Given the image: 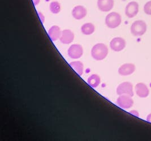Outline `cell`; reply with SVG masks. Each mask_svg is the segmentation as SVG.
Here are the masks:
<instances>
[{
	"mask_svg": "<svg viewBox=\"0 0 151 141\" xmlns=\"http://www.w3.org/2000/svg\"><path fill=\"white\" fill-rule=\"evenodd\" d=\"M109 52L108 48L103 43H97L92 48L91 56L93 59L96 61L103 60Z\"/></svg>",
	"mask_w": 151,
	"mask_h": 141,
	"instance_id": "1",
	"label": "cell"
},
{
	"mask_svg": "<svg viewBox=\"0 0 151 141\" xmlns=\"http://www.w3.org/2000/svg\"><path fill=\"white\" fill-rule=\"evenodd\" d=\"M147 26L145 22L142 20L135 21L131 25V33L134 36H141L147 31Z\"/></svg>",
	"mask_w": 151,
	"mask_h": 141,
	"instance_id": "2",
	"label": "cell"
},
{
	"mask_svg": "<svg viewBox=\"0 0 151 141\" xmlns=\"http://www.w3.org/2000/svg\"><path fill=\"white\" fill-rule=\"evenodd\" d=\"M121 22V16L117 12H111L108 14L105 18V24L106 26L111 29L118 27Z\"/></svg>",
	"mask_w": 151,
	"mask_h": 141,
	"instance_id": "3",
	"label": "cell"
},
{
	"mask_svg": "<svg viewBox=\"0 0 151 141\" xmlns=\"http://www.w3.org/2000/svg\"><path fill=\"white\" fill-rule=\"evenodd\" d=\"M116 93L117 95H126L132 97L134 96L133 85L130 82H124L119 84L117 88Z\"/></svg>",
	"mask_w": 151,
	"mask_h": 141,
	"instance_id": "4",
	"label": "cell"
},
{
	"mask_svg": "<svg viewBox=\"0 0 151 141\" xmlns=\"http://www.w3.org/2000/svg\"><path fill=\"white\" fill-rule=\"evenodd\" d=\"M126 46L125 40L121 37H116L110 41L111 49L114 52H120L124 50Z\"/></svg>",
	"mask_w": 151,
	"mask_h": 141,
	"instance_id": "5",
	"label": "cell"
},
{
	"mask_svg": "<svg viewBox=\"0 0 151 141\" xmlns=\"http://www.w3.org/2000/svg\"><path fill=\"white\" fill-rule=\"evenodd\" d=\"M69 57L73 59H78L82 56L83 49L80 44H73L69 47L68 51Z\"/></svg>",
	"mask_w": 151,
	"mask_h": 141,
	"instance_id": "6",
	"label": "cell"
},
{
	"mask_svg": "<svg viewBox=\"0 0 151 141\" xmlns=\"http://www.w3.org/2000/svg\"><path fill=\"white\" fill-rule=\"evenodd\" d=\"M117 105L123 109H129L132 107L134 101L131 96L126 95H119L117 99Z\"/></svg>",
	"mask_w": 151,
	"mask_h": 141,
	"instance_id": "7",
	"label": "cell"
},
{
	"mask_svg": "<svg viewBox=\"0 0 151 141\" xmlns=\"http://www.w3.org/2000/svg\"><path fill=\"white\" fill-rule=\"evenodd\" d=\"M139 12V4L135 1L129 2L125 8V14L127 17L132 18L135 17Z\"/></svg>",
	"mask_w": 151,
	"mask_h": 141,
	"instance_id": "8",
	"label": "cell"
},
{
	"mask_svg": "<svg viewBox=\"0 0 151 141\" xmlns=\"http://www.w3.org/2000/svg\"><path fill=\"white\" fill-rule=\"evenodd\" d=\"M136 70L135 65L131 63H126L118 69V73L121 76H128L134 73Z\"/></svg>",
	"mask_w": 151,
	"mask_h": 141,
	"instance_id": "9",
	"label": "cell"
},
{
	"mask_svg": "<svg viewBox=\"0 0 151 141\" xmlns=\"http://www.w3.org/2000/svg\"><path fill=\"white\" fill-rule=\"evenodd\" d=\"M87 11L85 7L82 5H77L72 10V15L76 20H81L87 15Z\"/></svg>",
	"mask_w": 151,
	"mask_h": 141,
	"instance_id": "10",
	"label": "cell"
},
{
	"mask_svg": "<svg viewBox=\"0 0 151 141\" xmlns=\"http://www.w3.org/2000/svg\"><path fill=\"white\" fill-rule=\"evenodd\" d=\"M97 7L103 12H108L114 7V0H98Z\"/></svg>",
	"mask_w": 151,
	"mask_h": 141,
	"instance_id": "11",
	"label": "cell"
},
{
	"mask_svg": "<svg viewBox=\"0 0 151 141\" xmlns=\"http://www.w3.org/2000/svg\"><path fill=\"white\" fill-rule=\"evenodd\" d=\"M74 34L70 30H64L62 31L60 40L63 44H69L74 40Z\"/></svg>",
	"mask_w": 151,
	"mask_h": 141,
	"instance_id": "12",
	"label": "cell"
},
{
	"mask_svg": "<svg viewBox=\"0 0 151 141\" xmlns=\"http://www.w3.org/2000/svg\"><path fill=\"white\" fill-rule=\"evenodd\" d=\"M135 92L139 98H147L150 94V90L143 83H138L135 86Z\"/></svg>",
	"mask_w": 151,
	"mask_h": 141,
	"instance_id": "13",
	"label": "cell"
},
{
	"mask_svg": "<svg viewBox=\"0 0 151 141\" xmlns=\"http://www.w3.org/2000/svg\"><path fill=\"white\" fill-rule=\"evenodd\" d=\"M61 30L60 27L58 26H53L50 27L48 30V34L49 37L53 41H55L60 39L61 35Z\"/></svg>",
	"mask_w": 151,
	"mask_h": 141,
	"instance_id": "14",
	"label": "cell"
},
{
	"mask_svg": "<svg viewBox=\"0 0 151 141\" xmlns=\"http://www.w3.org/2000/svg\"><path fill=\"white\" fill-rule=\"evenodd\" d=\"M69 65L79 76L82 75L83 74V70H84V65L81 61H73L70 62Z\"/></svg>",
	"mask_w": 151,
	"mask_h": 141,
	"instance_id": "15",
	"label": "cell"
},
{
	"mask_svg": "<svg viewBox=\"0 0 151 141\" xmlns=\"http://www.w3.org/2000/svg\"><path fill=\"white\" fill-rule=\"evenodd\" d=\"M81 32L85 35H90L93 34L95 31V26L92 23H84L81 27Z\"/></svg>",
	"mask_w": 151,
	"mask_h": 141,
	"instance_id": "16",
	"label": "cell"
},
{
	"mask_svg": "<svg viewBox=\"0 0 151 141\" xmlns=\"http://www.w3.org/2000/svg\"><path fill=\"white\" fill-rule=\"evenodd\" d=\"M100 82L101 78L97 74H92L90 75L87 80L88 84L92 88L97 87L100 84Z\"/></svg>",
	"mask_w": 151,
	"mask_h": 141,
	"instance_id": "17",
	"label": "cell"
},
{
	"mask_svg": "<svg viewBox=\"0 0 151 141\" xmlns=\"http://www.w3.org/2000/svg\"><path fill=\"white\" fill-rule=\"evenodd\" d=\"M49 9L53 14H58L61 11V5L57 1H52L49 5Z\"/></svg>",
	"mask_w": 151,
	"mask_h": 141,
	"instance_id": "18",
	"label": "cell"
},
{
	"mask_svg": "<svg viewBox=\"0 0 151 141\" xmlns=\"http://www.w3.org/2000/svg\"><path fill=\"white\" fill-rule=\"evenodd\" d=\"M144 11L146 14L151 15V1L147 2L144 5Z\"/></svg>",
	"mask_w": 151,
	"mask_h": 141,
	"instance_id": "19",
	"label": "cell"
},
{
	"mask_svg": "<svg viewBox=\"0 0 151 141\" xmlns=\"http://www.w3.org/2000/svg\"><path fill=\"white\" fill-rule=\"evenodd\" d=\"M37 14H38L39 17L40 18V20H41V23H44V22H45V17H44V14L41 12H38Z\"/></svg>",
	"mask_w": 151,
	"mask_h": 141,
	"instance_id": "20",
	"label": "cell"
},
{
	"mask_svg": "<svg viewBox=\"0 0 151 141\" xmlns=\"http://www.w3.org/2000/svg\"><path fill=\"white\" fill-rule=\"evenodd\" d=\"M130 114L136 116V117H139V112H137V111H135V110L131 111H130Z\"/></svg>",
	"mask_w": 151,
	"mask_h": 141,
	"instance_id": "21",
	"label": "cell"
},
{
	"mask_svg": "<svg viewBox=\"0 0 151 141\" xmlns=\"http://www.w3.org/2000/svg\"><path fill=\"white\" fill-rule=\"evenodd\" d=\"M32 1H33V3H34L35 6H37L39 4L40 0H32Z\"/></svg>",
	"mask_w": 151,
	"mask_h": 141,
	"instance_id": "22",
	"label": "cell"
},
{
	"mask_svg": "<svg viewBox=\"0 0 151 141\" xmlns=\"http://www.w3.org/2000/svg\"><path fill=\"white\" fill-rule=\"evenodd\" d=\"M146 120H147V121H148V122L151 123V113L147 116Z\"/></svg>",
	"mask_w": 151,
	"mask_h": 141,
	"instance_id": "23",
	"label": "cell"
}]
</instances>
